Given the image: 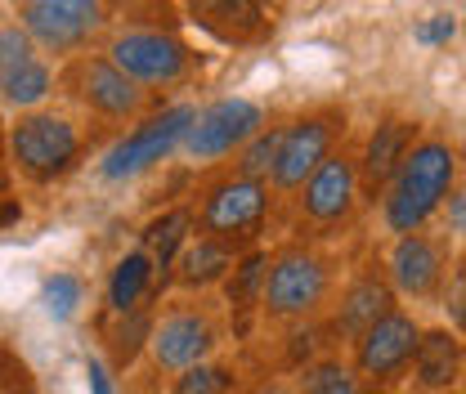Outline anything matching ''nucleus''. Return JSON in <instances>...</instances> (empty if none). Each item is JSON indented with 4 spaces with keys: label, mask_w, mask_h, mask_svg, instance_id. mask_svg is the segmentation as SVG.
I'll return each instance as SVG.
<instances>
[{
    "label": "nucleus",
    "mask_w": 466,
    "mask_h": 394,
    "mask_svg": "<svg viewBox=\"0 0 466 394\" xmlns=\"http://www.w3.org/2000/svg\"><path fill=\"white\" fill-rule=\"evenodd\" d=\"M95 135L86 130V116L67 113L58 104H41L9 121V175L27 188H55L67 184L90 162Z\"/></svg>",
    "instance_id": "f257e3e1"
},
{
    "label": "nucleus",
    "mask_w": 466,
    "mask_h": 394,
    "mask_svg": "<svg viewBox=\"0 0 466 394\" xmlns=\"http://www.w3.org/2000/svg\"><path fill=\"white\" fill-rule=\"evenodd\" d=\"M458 170H462V153L458 144H449L444 135H421L400 170L390 175V184L381 188V225L390 237L400 233H417L426 228L440 207L453 197L458 188Z\"/></svg>",
    "instance_id": "f03ea898"
},
{
    "label": "nucleus",
    "mask_w": 466,
    "mask_h": 394,
    "mask_svg": "<svg viewBox=\"0 0 466 394\" xmlns=\"http://www.w3.org/2000/svg\"><path fill=\"white\" fill-rule=\"evenodd\" d=\"M332 260L309 247V242H283L269 251V265H265V282H260V318L265 323H309L328 309L332 300Z\"/></svg>",
    "instance_id": "7ed1b4c3"
},
{
    "label": "nucleus",
    "mask_w": 466,
    "mask_h": 394,
    "mask_svg": "<svg viewBox=\"0 0 466 394\" xmlns=\"http://www.w3.org/2000/svg\"><path fill=\"white\" fill-rule=\"evenodd\" d=\"M99 50L148 95L184 90L202 72V50L179 27H113Z\"/></svg>",
    "instance_id": "20e7f679"
},
{
    "label": "nucleus",
    "mask_w": 466,
    "mask_h": 394,
    "mask_svg": "<svg viewBox=\"0 0 466 394\" xmlns=\"http://www.w3.org/2000/svg\"><path fill=\"white\" fill-rule=\"evenodd\" d=\"M55 86L76 113L99 126H135L144 113H153V95L139 90L104 50H86L58 63Z\"/></svg>",
    "instance_id": "39448f33"
},
{
    "label": "nucleus",
    "mask_w": 466,
    "mask_h": 394,
    "mask_svg": "<svg viewBox=\"0 0 466 394\" xmlns=\"http://www.w3.org/2000/svg\"><path fill=\"white\" fill-rule=\"evenodd\" d=\"M274 197L279 193L265 179H251V175H238V170H220L193 197V225H198L202 237H216V242H225L233 251H247V247H256V237L269 225Z\"/></svg>",
    "instance_id": "423d86ee"
},
{
    "label": "nucleus",
    "mask_w": 466,
    "mask_h": 394,
    "mask_svg": "<svg viewBox=\"0 0 466 394\" xmlns=\"http://www.w3.org/2000/svg\"><path fill=\"white\" fill-rule=\"evenodd\" d=\"M9 18L55 67L86 50H99L113 32L108 0H9Z\"/></svg>",
    "instance_id": "0eeeda50"
},
{
    "label": "nucleus",
    "mask_w": 466,
    "mask_h": 394,
    "mask_svg": "<svg viewBox=\"0 0 466 394\" xmlns=\"http://www.w3.org/2000/svg\"><path fill=\"white\" fill-rule=\"evenodd\" d=\"M198 116V104L179 99V104H162L153 113H144L135 126H126V135H116L113 144L99 153L95 175L104 184H130L148 170H157L162 162H171Z\"/></svg>",
    "instance_id": "6e6552de"
},
{
    "label": "nucleus",
    "mask_w": 466,
    "mask_h": 394,
    "mask_svg": "<svg viewBox=\"0 0 466 394\" xmlns=\"http://www.w3.org/2000/svg\"><path fill=\"white\" fill-rule=\"evenodd\" d=\"M346 139H350V108L346 104H314V108L291 113L288 121H283V135H279L269 188H274L279 197H291V193L323 167Z\"/></svg>",
    "instance_id": "1a4fd4ad"
},
{
    "label": "nucleus",
    "mask_w": 466,
    "mask_h": 394,
    "mask_svg": "<svg viewBox=\"0 0 466 394\" xmlns=\"http://www.w3.org/2000/svg\"><path fill=\"white\" fill-rule=\"evenodd\" d=\"M220 345H225V323H220V314L211 309V300H202V296H175L167 300V309H157L153 314V328H148V359H153V368L157 372H184V368H193V363H207V359H216L220 354Z\"/></svg>",
    "instance_id": "9d476101"
},
{
    "label": "nucleus",
    "mask_w": 466,
    "mask_h": 394,
    "mask_svg": "<svg viewBox=\"0 0 466 394\" xmlns=\"http://www.w3.org/2000/svg\"><path fill=\"white\" fill-rule=\"evenodd\" d=\"M265 126H269L265 104H256L247 95H220L211 104H198V116H193L179 153L193 167H220V162L238 157V148Z\"/></svg>",
    "instance_id": "9b49d317"
},
{
    "label": "nucleus",
    "mask_w": 466,
    "mask_h": 394,
    "mask_svg": "<svg viewBox=\"0 0 466 394\" xmlns=\"http://www.w3.org/2000/svg\"><path fill=\"white\" fill-rule=\"evenodd\" d=\"M296 220L319 233H332V228H346L363 202V179H359V148L341 144L323 167L314 170L296 193Z\"/></svg>",
    "instance_id": "f8f14e48"
},
{
    "label": "nucleus",
    "mask_w": 466,
    "mask_h": 394,
    "mask_svg": "<svg viewBox=\"0 0 466 394\" xmlns=\"http://www.w3.org/2000/svg\"><path fill=\"white\" fill-rule=\"evenodd\" d=\"M417 340H421V323L408 314V309H390L381 314L372 328H363L359 337L350 340V368L372 381V386H395L400 377H408V363L417 354Z\"/></svg>",
    "instance_id": "ddd939ff"
},
{
    "label": "nucleus",
    "mask_w": 466,
    "mask_h": 394,
    "mask_svg": "<svg viewBox=\"0 0 466 394\" xmlns=\"http://www.w3.org/2000/svg\"><path fill=\"white\" fill-rule=\"evenodd\" d=\"M55 95V63L32 45V36L14 18H0V108L27 113L50 104Z\"/></svg>",
    "instance_id": "4468645a"
},
{
    "label": "nucleus",
    "mask_w": 466,
    "mask_h": 394,
    "mask_svg": "<svg viewBox=\"0 0 466 394\" xmlns=\"http://www.w3.org/2000/svg\"><path fill=\"white\" fill-rule=\"evenodd\" d=\"M386 278L395 287L400 300H417V305H431L444 296L449 287V247L440 237H431L426 228L417 233H400L386 251Z\"/></svg>",
    "instance_id": "2eb2a0df"
},
{
    "label": "nucleus",
    "mask_w": 466,
    "mask_h": 394,
    "mask_svg": "<svg viewBox=\"0 0 466 394\" xmlns=\"http://www.w3.org/2000/svg\"><path fill=\"white\" fill-rule=\"evenodd\" d=\"M175 9L225 45H265L274 36L269 0H175Z\"/></svg>",
    "instance_id": "dca6fc26"
},
{
    "label": "nucleus",
    "mask_w": 466,
    "mask_h": 394,
    "mask_svg": "<svg viewBox=\"0 0 466 394\" xmlns=\"http://www.w3.org/2000/svg\"><path fill=\"white\" fill-rule=\"evenodd\" d=\"M421 121L404 113H381L372 121L368 139L359 144V179L368 197H381V188L390 184V175L400 170V162L408 157V148L421 139Z\"/></svg>",
    "instance_id": "f3484780"
},
{
    "label": "nucleus",
    "mask_w": 466,
    "mask_h": 394,
    "mask_svg": "<svg viewBox=\"0 0 466 394\" xmlns=\"http://www.w3.org/2000/svg\"><path fill=\"white\" fill-rule=\"evenodd\" d=\"M417 394H449L466 381V340L453 328H421L417 354L408 363Z\"/></svg>",
    "instance_id": "a211bd4d"
},
{
    "label": "nucleus",
    "mask_w": 466,
    "mask_h": 394,
    "mask_svg": "<svg viewBox=\"0 0 466 394\" xmlns=\"http://www.w3.org/2000/svg\"><path fill=\"white\" fill-rule=\"evenodd\" d=\"M395 305H400V296H395V287L386 278V269H381V265H363V269L341 287V296H337L332 332L341 340H354L363 328H372L381 314H390Z\"/></svg>",
    "instance_id": "6ab92c4d"
},
{
    "label": "nucleus",
    "mask_w": 466,
    "mask_h": 394,
    "mask_svg": "<svg viewBox=\"0 0 466 394\" xmlns=\"http://www.w3.org/2000/svg\"><path fill=\"white\" fill-rule=\"evenodd\" d=\"M242 251H233L225 242H216V237H202V233H193L188 237V247L179 251V260H175L171 278L179 291H188V296H207V291H216L220 282L229 278L233 260H238Z\"/></svg>",
    "instance_id": "aec40b11"
},
{
    "label": "nucleus",
    "mask_w": 466,
    "mask_h": 394,
    "mask_svg": "<svg viewBox=\"0 0 466 394\" xmlns=\"http://www.w3.org/2000/svg\"><path fill=\"white\" fill-rule=\"evenodd\" d=\"M153 287H157V265H153V256H148L144 247L116 256L113 274H108V287H104L108 314H130V309L148 305Z\"/></svg>",
    "instance_id": "412c9836"
},
{
    "label": "nucleus",
    "mask_w": 466,
    "mask_h": 394,
    "mask_svg": "<svg viewBox=\"0 0 466 394\" xmlns=\"http://www.w3.org/2000/svg\"><path fill=\"white\" fill-rule=\"evenodd\" d=\"M193 233H198V225H193V202H179V207H167L162 216H153V220L144 225L139 247L153 256L157 274H171L175 260H179V251L188 247Z\"/></svg>",
    "instance_id": "4be33fe9"
},
{
    "label": "nucleus",
    "mask_w": 466,
    "mask_h": 394,
    "mask_svg": "<svg viewBox=\"0 0 466 394\" xmlns=\"http://www.w3.org/2000/svg\"><path fill=\"white\" fill-rule=\"evenodd\" d=\"M300 394H381V386L363 381L346 359H314L300 368V381H296Z\"/></svg>",
    "instance_id": "5701e85b"
},
{
    "label": "nucleus",
    "mask_w": 466,
    "mask_h": 394,
    "mask_svg": "<svg viewBox=\"0 0 466 394\" xmlns=\"http://www.w3.org/2000/svg\"><path fill=\"white\" fill-rule=\"evenodd\" d=\"M265 265H269V251L265 247H247L238 260H233L225 287V300L229 309H260V282H265Z\"/></svg>",
    "instance_id": "b1692460"
},
{
    "label": "nucleus",
    "mask_w": 466,
    "mask_h": 394,
    "mask_svg": "<svg viewBox=\"0 0 466 394\" xmlns=\"http://www.w3.org/2000/svg\"><path fill=\"white\" fill-rule=\"evenodd\" d=\"M36 305L46 318L55 323H72L86 305V278L81 274H67V269H55L41 278V291H36Z\"/></svg>",
    "instance_id": "393cba45"
},
{
    "label": "nucleus",
    "mask_w": 466,
    "mask_h": 394,
    "mask_svg": "<svg viewBox=\"0 0 466 394\" xmlns=\"http://www.w3.org/2000/svg\"><path fill=\"white\" fill-rule=\"evenodd\" d=\"M171 394H238V368L229 363H193L171 377Z\"/></svg>",
    "instance_id": "a878e982"
},
{
    "label": "nucleus",
    "mask_w": 466,
    "mask_h": 394,
    "mask_svg": "<svg viewBox=\"0 0 466 394\" xmlns=\"http://www.w3.org/2000/svg\"><path fill=\"white\" fill-rule=\"evenodd\" d=\"M279 135H283V121H274V126H265V130H256L242 148H238V157H233V170L238 175H251V179H265L269 184V170H274V153H279Z\"/></svg>",
    "instance_id": "bb28decb"
},
{
    "label": "nucleus",
    "mask_w": 466,
    "mask_h": 394,
    "mask_svg": "<svg viewBox=\"0 0 466 394\" xmlns=\"http://www.w3.org/2000/svg\"><path fill=\"white\" fill-rule=\"evenodd\" d=\"M458 32H462L458 14H453V9H435V14H426V18L412 27V45H421V50H449V45L458 41Z\"/></svg>",
    "instance_id": "cd10ccee"
},
{
    "label": "nucleus",
    "mask_w": 466,
    "mask_h": 394,
    "mask_svg": "<svg viewBox=\"0 0 466 394\" xmlns=\"http://www.w3.org/2000/svg\"><path fill=\"white\" fill-rule=\"evenodd\" d=\"M0 386H5L9 394H36V381H32L27 363H23V359H14V349H9V345H0Z\"/></svg>",
    "instance_id": "c85d7f7f"
},
{
    "label": "nucleus",
    "mask_w": 466,
    "mask_h": 394,
    "mask_svg": "<svg viewBox=\"0 0 466 394\" xmlns=\"http://www.w3.org/2000/svg\"><path fill=\"white\" fill-rule=\"evenodd\" d=\"M86 381H90V394H116L113 390V377L99 359H86Z\"/></svg>",
    "instance_id": "c756f323"
},
{
    "label": "nucleus",
    "mask_w": 466,
    "mask_h": 394,
    "mask_svg": "<svg viewBox=\"0 0 466 394\" xmlns=\"http://www.w3.org/2000/svg\"><path fill=\"white\" fill-rule=\"evenodd\" d=\"M0 184H9V121L0 116Z\"/></svg>",
    "instance_id": "7c9ffc66"
},
{
    "label": "nucleus",
    "mask_w": 466,
    "mask_h": 394,
    "mask_svg": "<svg viewBox=\"0 0 466 394\" xmlns=\"http://www.w3.org/2000/svg\"><path fill=\"white\" fill-rule=\"evenodd\" d=\"M247 394H300L296 386H288V381H260L256 390H247Z\"/></svg>",
    "instance_id": "2f4dec72"
},
{
    "label": "nucleus",
    "mask_w": 466,
    "mask_h": 394,
    "mask_svg": "<svg viewBox=\"0 0 466 394\" xmlns=\"http://www.w3.org/2000/svg\"><path fill=\"white\" fill-rule=\"evenodd\" d=\"M400 394H417V390H400Z\"/></svg>",
    "instance_id": "473e14b6"
},
{
    "label": "nucleus",
    "mask_w": 466,
    "mask_h": 394,
    "mask_svg": "<svg viewBox=\"0 0 466 394\" xmlns=\"http://www.w3.org/2000/svg\"><path fill=\"white\" fill-rule=\"evenodd\" d=\"M449 394H462V390H449Z\"/></svg>",
    "instance_id": "72a5a7b5"
}]
</instances>
